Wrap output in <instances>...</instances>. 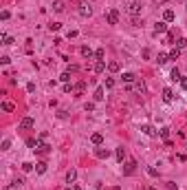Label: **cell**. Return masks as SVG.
Segmentation results:
<instances>
[{"label": "cell", "instance_id": "obj_1", "mask_svg": "<svg viewBox=\"0 0 187 190\" xmlns=\"http://www.w3.org/2000/svg\"><path fill=\"white\" fill-rule=\"evenodd\" d=\"M126 11L130 16H139L141 13V2H137V0H134V2H130L128 7H126Z\"/></svg>", "mask_w": 187, "mask_h": 190}, {"label": "cell", "instance_id": "obj_2", "mask_svg": "<svg viewBox=\"0 0 187 190\" xmlns=\"http://www.w3.org/2000/svg\"><path fill=\"white\" fill-rule=\"evenodd\" d=\"M79 16H82V18H90V16H93V7L86 4V2H82L79 4Z\"/></svg>", "mask_w": 187, "mask_h": 190}, {"label": "cell", "instance_id": "obj_3", "mask_svg": "<svg viewBox=\"0 0 187 190\" xmlns=\"http://www.w3.org/2000/svg\"><path fill=\"white\" fill-rule=\"evenodd\" d=\"M106 20H108V24H117V22H119V11L117 9H110L108 16H106Z\"/></svg>", "mask_w": 187, "mask_h": 190}, {"label": "cell", "instance_id": "obj_4", "mask_svg": "<svg viewBox=\"0 0 187 190\" xmlns=\"http://www.w3.org/2000/svg\"><path fill=\"white\" fill-rule=\"evenodd\" d=\"M35 126V119L33 117H24V119L20 122V128H33Z\"/></svg>", "mask_w": 187, "mask_h": 190}, {"label": "cell", "instance_id": "obj_5", "mask_svg": "<svg viewBox=\"0 0 187 190\" xmlns=\"http://www.w3.org/2000/svg\"><path fill=\"white\" fill-rule=\"evenodd\" d=\"M108 155H110L108 148H97L95 150V157H99V159H108Z\"/></svg>", "mask_w": 187, "mask_h": 190}, {"label": "cell", "instance_id": "obj_6", "mask_svg": "<svg viewBox=\"0 0 187 190\" xmlns=\"http://www.w3.org/2000/svg\"><path fill=\"white\" fill-rule=\"evenodd\" d=\"M90 142H93L95 146H101V142H104V135H101V133H93V135H90Z\"/></svg>", "mask_w": 187, "mask_h": 190}, {"label": "cell", "instance_id": "obj_7", "mask_svg": "<svg viewBox=\"0 0 187 190\" xmlns=\"http://www.w3.org/2000/svg\"><path fill=\"white\" fill-rule=\"evenodd\" d=\"M93 71H95V73H104V71H106V62H104V60H97L95 66H93Z\"/></svg>", "mask_w": 187, "mask_h": 190}, {"label": "cell", "instance_id": "obj_8", "mask_svg": "<svg viewBox=\"0 0 187 190\" xmlns=\"http://www.w3.org/2000/svg\"><path fill=\"white\" fill-rule=\"evenodd\" d=\"M174 18H176V13H174L172 9H165V11H163V20H165V22H174Z\"/></svg>", "mask_w": 187, "mask_h": 190}, {"label": "cell", "instance_id": "obj_9", "mask_svg": "<svg viewBox=\"0 0 187 190\" xmlns=\"http://www.w3.org/2000/svg\"><path fill=\"white\" fill-rule=\"evenodd\" d=\"M141 131H143L148 137H156V131H154V128H152L150 124H143V126H141Z\"/></svg>", "mask_w": 187, "mask_h": 190}, {"label": "cell", "instance_id": "obj_10", "mask_svg": "<svg viewBox=\"0 0 187 190\" xmlns=\"http://www.w3.org/2000/svg\"><path fill=\"white\" fill-rule=\"evenodd\" d=\"M165 31H167V22H165V20L154 24V33H165Z\"/></svg>", "mask_w": 187, "mask_h": 190}, {"label": "cell", "instance_id": "obj_11", "mask_svg": "<svg viewBox=\"0 0 187 190\" xmlns=\"http://www.w3.org/2000/svg\"><path fill=\"white\" fill-rule=\"evenodd\" d=\"M35 172L38 175H44V172H46V161H38L35 164Z\"/></svg>", "mask_w": 187, "mask_h": 190}, {"label": "cell", "instance_id": "obj_12", "mask_svg": "<svg viewBox=\"0 0 187 190\" xmlns=\"http://www.w3.org/2000/svg\"><path fill=\"white\" fill-rule=\"evenodd\" d=\"M134 166H137V161H128L126 168H123V175H132V172H134Z\"/></svg>", "mask_w": 187, "mask_h": 190}, {"label": "cell", "instance_id": "obj_13", "mask_svg": "<svg viewBox=\"0 0 187 190\" xmlns=\"http://www.w3.org/2000/svg\"><path fill=\"white\" fill-rule=\"evenodd\" d=\"M123 82H126V84H134V82H137V75L134 73H123Z\"/></svg>", "mask_w": 187, "mask_h": 190}, {"label": "cell", "instance_id": "obj_14", "mask_svg": "<svg viewBox=\"0 0 187 190\" xmlns=\"http://www.w3.org/2000/svg\"><path fill=\"white\" fill-rule=\"evenodd\" d=\"M75 179H77V170H75V168H71L68 172H66V181H68V183H73Z\"/></svg>", "mask_w": 187, "mask_h": 190}, {"label": "cell", "instance_id": "obj_15", "mask_svg": "<svg viewBox=\"0 0 187 190\" xmlns=\"http://www.w3.org/2000/svg\"><path fill=\"white\" fill-rule=\"evenodd\" d=\"M163 99H165V102H172V99H174L172 88H163Z\"/></svg>", "mask_w": 187, "mask_h": 190}, {"label": "cell", "instance_id": "obj_16", "mask_svg": "<svg viewBox=\"0 0 187 190\" xmlns=\"http://www.w3.org/2000/svg\"><path fill=\"white\" fill-rule=\"evenodd\" d=\"M115 155H117V161H123V159H126V148H123V146H121V148H117V153H115Z\"/></svg>", "mask_w": 187, "mask_h": 190}, {"label": "cell", "instance_id": "obj_17", "mask_svg": "<svg viewBox=\"0 0 187 190\" xmlns=\"http://www.w3.org/2000/svg\"><path fill=\"white\" fill-rule=\"evenodd\" d=\"M53 11L62 13V11H64V2H62V0H55V2H53Z\"/></svg>", "mask_w": 187, "mask_h": 190}, {"label": "cell", "instance_id": "obj_18", "mask_svg": "<svg viewBox=\"0 0 187 190\" xmlns=\"http://www.w3.org/2000/svg\"><path fill=\"white\" fill-rule=\"evenodd\" d=\"M108 69L112 71V73H117V71H119V69H121V64H119V62H117V60H112V62H108Z\"/></svg>", "mask_w": 187, "mask_h": 190}, {"label": "cell", "instance_id": "obj_19", "mask_svg": "<svg viewBox=\"0 0 187 190\" xmlns=\"http://www.w3.org/2000/svg\"><path fill=\"white\" fill-rule=\"evenodd\" d=\"M33 168H35V164H31V161H24V164H22V172H31Z\"/></svg>", "mask_w": 187, "mask_h": 190}, {"label": "cell", "instance_id": "obj_20", "mask_svg": "<svg viewBox=\"0 0 187 190\" xmlns=\"http://www.w3.org/2000/svg\"><path fill=\"white\" fill-rule=\"evenodd\" d=\"M0 40H2V44H4V47H9V44H13V38H11V36H4V33H2V36H0Z\"/></svg>", "mask_w": 187, "mask_h": 190}, {"label": "cell", "instance_id": "obj_21", "mask_svg": "<svg viewBox=\"0 0 187 190\" xmlns=\"http://www.w3.org/2000/svg\"><path fill=\"white\" fill-rule=\"evenodd\" d=\"M178 55H180V49H178V47H174L172 51H169V60H178Z\"/></svg>", "mask_w": 187, "mask_h": 190}, {"label": "cell", "instance_id": "obj_22", "mask_svg": "<svg viewBox=\"0 0 187 190\" xmlns=\"http://www.w3.org/2000/svg\"><path fill=\"white\" fill-rule=\"evenodd\" d=\"M169 77H172L174 82H180V71H178V69H172V73H169Z\"/></svg>", "mask_w": 187, "mask_h": 190}, {"label": "cell", "instance_id": "obj_23", "mask_svg": "<svg viewBox=\"0 0 187 190\" xmlns=\"http://www.w3.org/2000/svg\"><path fill=\"white\" fill-rule=\"evenodd\" d=\"M167 60H169V55H165V53H158V55H156V62H158V64H165Z\"/></svg>", "mask_w": 187, "mask_h": 190}, {"label": "cell", "instance_id": "obj_24", "mask_svg": "<svg viewBox=\"0 0 187 190\" xmlns=\"http://www.w3.org/2000/svg\"><path fill=\"white\" fill-rule=\"evenodd\" d=\"M95 99H97V102H101V99H104V86H99L97 91H95Z\"/></svg>", "mask_w": 187, "mask_h": 190}, {"label": "cell", "instance_id": "obj_25", "mask_svg": "<svg viewBox=\"0 0 187 190\" xmlns=\"http://www.w3.org/2000/svg\"><path fill=\"white\" fill-rule=\"evenodd\" d=\"M79 51H82V55H84V58H93V51H90V47H82Z\"/></svg>", "mask_w": 187, "mask_h": 190}, {"label": "cell", "instance_id": "obj_26", "mask_svg": "<svg viewBox=\"0 0 187 190\" xmlns=\"http://www.w3.org/2000/svg\"><path fill=\"white\" fill-rule=\"evenodd\" d=\"M13 108H15V106L11 104V102H2V111H4V113H11Z\"/></svg>", "mask_w": 187, "mask_h": 190}, {"label": "cell", "instance_id": "obj_27", "mask_svg": "<svg viewBox=\"0 0 187 190\" xmlns=\"http://www.w3.org/2000/svg\"><path fill=\"white\" fill-rule=\"evenodd\" d=\"M60 80L64 82V84H68V82H71V73H68V71H66V73H62V75H60Z\"/></svg>", "mask_w": 187, "mask_h": 190}, {"label": "cell", "instance_id": "obj_28", "mask_svg": "<svg viewBox=\"0 0 187 190\" xmlns=\"http://www.w3.org/2000/svg\"><path fill=\"white\" fill-rule=\"evenodd\" d=\"M176 47L178 49H185L187 47V40H185V38H178V40H176Z\"/></svg>", "mask_w": 187, "mask_h": 190}, {"label": "cell", "instance_id": "obj_29", "mask_svg": "<svg viewBox=\"0 0 187 190\" xmlns=\"http://www.w3.org/2000/svg\"><path fill=\"white\" fill-rule=\"evenodd\" d=\"M134 88H137V91H141V93H143V91H145V84H143V82L139 80V82H134Z\"/></svg>", "mask_w": 187, "mask_h": 190}, {"label": "cell", "instance_id": "obj_30", "mask_svg": "<svg viewBox=\"0 0 187 190\" xmlns=\"http://www.w3.org/2000/svg\"><path fill=\"white\" fill-rule=\"evenodd\" d=\"M104 55H106L104 49H97V51H95V58H97V60H104Z\"/></svg>", "mask_w": 187, "mask_h": 190}, {"label": "cell", "instance_id": "obj_31", "mask_svg": "<svg viewBox=\"0 0 187 190\" xmlns=\"http://www.w3.org/2000/svg\"><path fill=\"white\" fill-rule=\"evenodd\" d=\"M60 27H62L60 22H51V24H49V29H51V31H60Z\"/></svg>", "mask_w": 187, "mask_h": 190}, {"label": "cell", "instance_id": "obj_32", "mask_svg": "<svg viewBox=\"0 0 187 190\" xmlns=\"http://www.w3.org/2000/svg\"><path fill=\"white\" fill-rule=\"evenodd\" d=\"M115 86V80H112V77H106V88H112Z\"/></svg>", "mask_w": 187, "mask_h": 190}, {"label": "cell", "instance_id": "obj_33", "mask_svg": "<svg viewBox=\"0 0 187 190\" xmlns=\"http://www.w3.org/2000/svg\"><path fill=\"white\" fill-rule=\"evenodd\" d=\"M84 108H86V113H93V111H95V104H93V102H88L86 106H84Z\"/></svg>", "mask_w": 187, "mask_h": 190}, {"label": "cell", "instance_id": "obj_34", "mask_svg": "<svg viewBox=\"0 0 187 190\" xmlns=\"http://www.w3.org/2000/svg\"><path fill=\"white\" fill-rule=\"evenodd\" d=\"M148 175L150 177H158V170L156 168H148Z\"/></svg>", "mask_w": 187, "mask_h": 190}, {"label": "cell", "instance_id": "obj_35", "mask_svg": "<svg viewBox=\"0 0 187 190\" xmlns=\"http://www.w3.org/2000/svg\"><path fill=\"white\" fill-rule=\"evenodd\" d=\"M0 18H2V20H9V18H11V13H9V11H7V9H4V11H2V13H0Z\"/></svg>", "mask_w": 187, "mask_h": 190}, {"label": "cell", "instance_id": "obj_36", "mask_svg": "<svg viewBox=\"0 0 187 190\" xmlns=\"http://www.w3.org/2000/svg\"><path fill=\"white\" fill-rule=\"evenodd\" d=\"M9 146H11L9 139H2V150H9Z\"/></svg>", "mask_w": 187, "mask_h": 190}, {"label": "cell", "instance_id": "obj_37", "mask_svg": "<svg viewBox=\"0 0 187 190\" xmlns=\"http://www.w3.org/2000/svg\"><path fill=\"white\" fill-rule=\"evenodd\" d=\"M167 190H178V186L174 181H167Z\"/></svg>", "mask_w": 187, "mask_h": 190}, {"label": "cell", "instance_id": "obj_38", "mask_svg": "<svg viewBox=\"0 0 187 190\" xmlns=\"http://www.w3.org/2000/svg\"><path fill=\"white\" fill-rule=\"evenodd\" d=\"M27 91L33 93V91H35V84H33V82H29V84H27Z\"/></svg>", "mask_w": 187, "mask_h": 190}, {"label": "cell", "instance_id": "obj_39", "mask_svg": "<svg viewBox=\"0 0 187 190\" xmlns=\"http://www.w3.org/2000/svg\"><path fill=\"white\" fill-rule=\"evenodd\" d=\"M167 135H169L167 128H161V137H163V139H167Z\"/></svg>", "mask_w": 187, "mask_h": 190}, {"label": "cell", "instance_id": "obj_40", "mask_svg": "<svg viewBox=\"0 0 187 190\" xmlns=\"http://www.w3.org/2000/svg\"><path fill=\"white\" fill-rule=\"evenodd\" d=\"M0 62H2V64H9V62H11V58H7V55H2V58H0Z\"/></svg>", "mask_w": 187, "mask_h": 190}, {"label": "cell", "instance_id": "obj_41", "mask_svg": "<svg viewBox=\"0 0 187 190\" xmlns=\"http://www.w3.org/2000/svg\"><path fill=\"white\" fill-rule=\"evenodd\" d=\"M141 55H143V58L148 60V58H150V49H143V51H141Z\"/></svg>", "mask_w": 187, "mask_h": 190}, {"label": "cell", "instance_id": "obj_42", "mask_svg": "<svg viewBox=\"0 0 187 190\" xmlns=\"http://www.w3.org/2000/svg\"><path fill=\"white\" fill-rule=\"evenodd\" d=\"M180 86H183L185 91H187V77H180Z\"/></svg>", "mask_w": 187, "mask_h": 190}, {"label": "cell", "instance_id": "obj_43", "mask_svg": "<svg viewBox=\"0 0 187 190\" xmlns=\"http://www.w3.org/2000/svg\"><path fill=\"white\" fill-rule=\"evenodd\" d=\"M73 190H84V188H82V186H75V188H73Z\"/></svg>", "mask_w": 187, "mask_h": 190}, {"label": "cell", "instance_id": "obj_44", "mask_svg": "<svg viewBox=\"0 0 187 190\" xmlns=\"http://www.w3.org/2000/svg\"><path fill=\"white\" fill-rule=\"evenodd\" d=\"M148 190H156V188H152V186H150V188H148Z\"/></svg>", "mask_w": 187, "mask_h": 190}, {"label": "cell", "instance_id": "obj_45", "mask_svg": "<svg viewBox=\"0 0 187 190\" xmlns=\"http://www.w3.org/2000/svg\"><path fill=\"white\" fill-rule=\"evenodd\" d=\"M64 190H71V188H64Z\"/></svg>", "mask_w": 187, "mask_h": 190}]
</instances>
